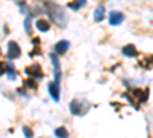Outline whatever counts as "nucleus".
Returning a JSON list of instances; mask_svg holds the SVG:
<instances>
[{
    "mask_svg": "<svg viewBox=\"0 0 153 138\" xmlns=\"http://www.w3.org/2000/svg\"><path fill=\"white\" fill-rule=\"evenodd\" d=\"M71 110L75 115H84L87 112V104L84 101H81V100H74L71 103Z\"/></svg>",
    "mask_w": 153,
    "mask_h": 138,
    "instance_id": "f257e3e1",
    "label": "nucleus"
},
{
    "mask_svg": "<svg viewBox=\"0 0 153 138\" xmlns=\"http://www.w3.org/2000/svg\"><path fill=\"white\" fill-rule=\"evenodd\" d=\"M22 54L20 48L16 42H9V48H8V58L9 60H14V58H19Z\"/></svg>",
    "mask_w": 153,
    "mask_h": 138,
    "instance_id": "f03ea898",
    "label": "nucleus"
},
{
    "mask_svg": "<svg viewBox=\"0 0 153 138\" xmlns=\"http://www.w3.org/2000/svg\"><path fill=\"white\" fill-rule=\"evenodd\" d=\"M123 20H124V16L121 14V12H118V11H112L110 12V16H109V23L110 25L117 26V25L123 23Z\"/></svg>",
    "mask_w": 153,
    "mask_h": 138,
    "instance_id": "7ed1b4c3",
    "label": "nucleus"
},
{
    "mask_svg": "<svg viewBox=\"0 0 153 138\" xmlns=\"http://www.w3.org/2000/svg\"><path fill=\"white\" fill-rule=\"evenodd\" d=\"M26 72L29 77H35V78H42L43 77V74H42V69H40V66L38 65H32V66H29V68H26Z\"/></svg>",
    "mask_w": 153,
    "mask_h": 138,
    "instance_id": "20e7f679",
    "label": "nucleus"
},
{
    "mask_svg": "<svg viewBox=\"0 0 153 138\" xmlns=\"http://www.w3.org/2000/svg\"><path fill=\"white\" fill-rule=\"evenodd\" d=\"M48 91H49V94H51V97H52L55 101H58V98H60V86H58V83H49V86H48Z\"/></svg>",
    "mask_w": 153,
    "mask_h": 138,
    "instance_id": "39448f33",
    "label": "nucleus"
},
{
    "mask_svg": "<svg viewBox=\"0 0 153 138\" xmlns=\"http://www.w3.org/2000/svg\"><path fill=\"white\" fill-rule=\"evenodd\" d=\"M51 60L54 63V68H55V83H60V78H61V71H60V61H58V57L55 54H51Z\"/></svg>",
    "mask_w": 153,
    "mask_h": 138,
    "instance_id": "423d86ee",
    "label": "nucleus"
},
{
    "mask_svg": "<svg viewBox=\"0 0 153 138\" xmlns=\"http://www.w3.org/2000/svg\"><path fill=\"white\" fill-rule=\"evenodd\" d=\"M69 42H66V40H63V42H58L57 45H55V52L57 54H65L68 49H69Z\"/></svg>",
    "mask_w": 153,
    "mask_h": 138,
    "instance_id": "0eeeda50",
    "label": "nucleus"
},
{
    "mask_svg": "<svg viewBox=\"0 0 153 138\" xmlns=\"http://www.w3.org/2000/svg\"><path fill=\"white\" fill-rule=\"evenodd\" d=\"M123 54L127 55V57H136L138 51H136V48L133 45H127V46L123 48Z\"/></svg>",
    "mask_w": 153,
    "mask_h": 138,
    "instance_id": "6e6552de",
    "label": "nucleus"
},
{
    "mask_svg": "<svg viewBox=\"0 0 153 138\" xmlns=\"http://www.w3.org/2000/svg\"><path fill=\"white\" fill-rule=\"evenodd\" d=\"M94 19H95V22H101V20L104 19V6H103V5L97 6L95 14H94Z\"/></svg>",
    "mask_w": 153,
    "mask_h": 138,
    "instance_id": "1a4fd4ad",
    "label": "nucleus"
},
{
    "mask_svg": "<svg viewBox=\"0 0 153 138\" xmlns=\"http://www.w3.org/2000/svg\"><path fill=\"white\" fill-rule=\"evenodd\" d=\"M49 28H51V23L49 22H46V20H38L37 22V29L38 31L46 32V31H49Z\"/></svg>",
    "mask_w": 153,
    "mask_h": 138,
    "instance_id": "9d476101",
    "label": "nucleus"
},
{
    "mask_svg": "<svg viewBox=\"0 0 153 138\" xmlns=\"http://www.w3.org/2000/svg\"><path fill=\"white\" fill-rule=\"evenodd\" d=\"M83 5H86V0H74V2L69 3V8L74 9V11H76V9H80Z\"/></svg>",
    "mask_w": 153,
    "mask_h": 138,
    "instance_id": "9b49d317",
    "label": "nucleus"
},
{
    "mask_svg": "<svg viewBox=\"0 0 153 138\" xmlns=\"http://www.w3.org/2000/svg\"><path fill=\"white\" fill-rule=\"evenodd\" d=\"M55 135H57L58 138H69V134H68V131H66L65 128H58V129L55 131Z\"/></svg>",
    "mask_w": 153,
    "mask_h": 138,
    "instance_id": "f8f14e48",
    "label": "nucleus"
},
{
    "mask_svg": "<svg viewBox=\"0 0 153 138\" xmlns=\"http://www.w3.org/2000/svg\"><path fill=\"white\" fill-rule=\"evenodd\" d=\"M6 72H8V78L9 80H16L17 78V74L14 72V69H11L9 66H6Z\"/></svg>",
    "mask_w": 153,
    "mask_h": 138,
    "instance_id": "ddd939ff",
    "label": "nucleus"
},
{
    "mask_svg": "<svg viewBox=\"0 0 153 138\" xmlns=\"http://www.w3.org/2000/svg\"><path fill=\"white\" fill-rule=\"evenodd\" d=\"M23 134L26 135V138H32V137H34L32 129H31V128H28V126H23Z\"/></svg>",
    "mask_w": 153,
    "mask_h": 138,
    "instance_id": "4468645a",
    "label": "nucleus"
},
{
    "mask_svg": "<svg viewBox=\"0 0 153 138\" xmlns=\"http://www.w3.org/2000/svg\"><path fill=\"white\" fill-rule=\"evenodd\" d=\"M25 28H26V32L31 34V16H28L26 22H25Z\"/></svg>",
    "mask_w": 153,
    "mask_h": 138,
    "instance_id": "2eb2a0df",
    "label": "nucleus"
},
{
    "mask_svg": "<svg viewBox=\"0 0 153 138\" xmlns=\"http://www.w3.org/2000/svg\"><path fill=\"white\" fill-rule=\"evenodd\" d=\"M23 84L26 86V87H32V89H34V87H37V84H35V80H26V81H25Z\"/></svg>",
    "mask_w": 153,
    "mask_h": 138,
    "instance_id": "dca6fc26",
    "label": "nucleus"
},
{
    "mask_svg": "<svg viewBox=\"0 0 153 138\" xmlns=\"http://www.w3.org/2000/svg\"><path fill=\"white\" fill-rule=\"evenodd\" d=\"M6 72V63H3V61H0V75H3Z\"/></svg>",
    "mask_w": 153,
    "mask_h": 138,
    "instance_id": "f3484780",
    "label": "nucleus"
},
{
    "mask_svg": "<svg viewBox=\"0 0 153 138\" xmlns=\"http://www.w3.org/2000/svg\"><path fill=\"white\" fill-rule=\"evenodd\" d=\"M0 55H2V49H0Z\"/></svg>",
    "mask_w": 153,
    "mask_h": 138,
    "instance_id": "a211bd4d",
    "label": "nucleus"
}]
</instances>
